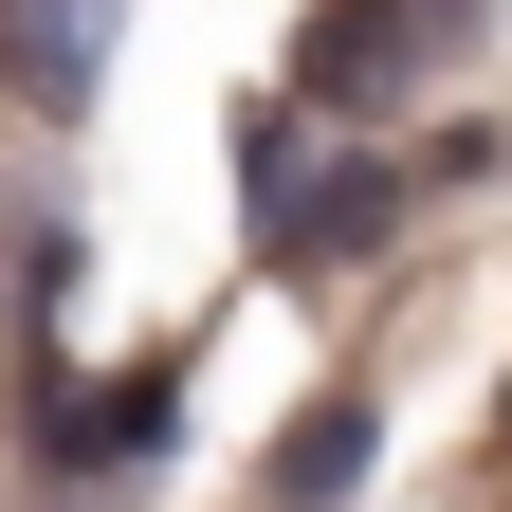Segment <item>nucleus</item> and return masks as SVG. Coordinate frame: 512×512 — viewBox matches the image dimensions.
<instances>
[{"label": "nucleus", "mask_w": 512, "mask_h": 512, "mask_svg": "<svg viewBox=\"0 0 512 512\" xmlns=\"http://www.w3.org/2000/svg\"><path fill=\"white\" fill-rule=\"evenodd\" d=\"M92 37H110V0H0V74H19L37 110L92 92Z\"/></svg>", "instance_id": "obj_2"}, {"label": "nucleus", "mask_w": 512, "mask_h": 512, "mask_svg": "<svg viewBox=\"0 0 512 512\" xmlns=\"http://www.w3.org/2000/svg\"><path fill=\"white\" fill-rule=\"evenodd\" d=\"M165 439H183V366H128V384H92V403L55 421V458L74 476H147Z\"/></svg>", "instance_id": "obj_1"}, {"label": "nucleus", "mask_w": 512, "mask_h": 512, "mask_svg": "<svg viewBox=\"0 0 512 512\" xmlns=\"http://www.w3.org/2000/svg\"><path fill=\"white\" fill-rule=\"evenodd\" d=\"M366 439H384V421H366V384H330V403L293 421V458H275V494H293V512H348V494H366Z\"/></svg>", "instance_id": "obj_3"}]
</instances>
